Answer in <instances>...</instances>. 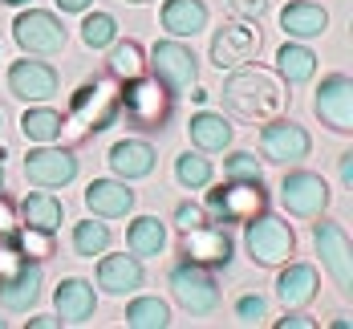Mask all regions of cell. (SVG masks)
<instances>
[{
    "label": "cell",
    "mask_w": 353,
    "mask_h": 329,
    "mask_svg": "<svg viewBox=\"0 0 353 329\" xmlns=\"http://www.w3.org/2000/svg\"><path fill=\"white\" fill-rule=\"evenodd\" d=\"M53 305H57L61 326H85V321H94V313H98L94 281H85V277H65V281L57 285V292H53Z\"/></svg>",
    "instance_id": "cell-20"
},
{
    "label": "cell",
    "mask_w": 353,
    "mask_h": 329,
    "mask_svg": "<svg viewBox=\"0 0 353 329\" xmlns=\"http://www.w3.org/2000/svg\"><path fill=\"white\" fill-rule=\"evenodd\" d=\"M126 248L139 256V260L167 252V228H163V219H159V216L130 219V228H126Z\"/></svg>",
    "instance_id": "cell-29"
},
{
    "label": "cell",
    "mask_w": 353,
    "mask_h": 329,
    "mask_svg": "<svg viewBox=\"0 0 353 329\" xmlns=\"http://www.w3.org/2000/svg\"><path fill=\"white\" fill-rule=\"evenodd\" d=\"M0 4H29V0H0Z\"/></svg>",
    "instance_id": "cell-46"
},
{
    "label": "cell",
    "mask_w": 353,
    "mask_h": 329,
    "mask_svg": "<svg viewBox=\"0 0 353 329\" xmlns=\"http://www.w3.org/2000/svg\"><path fill=\"white\" fill-rule=\"evenodd\" d=\"M244 248H248V256H252V264H260V268H281L284 260L296 256V232H292L288 219L260 212V216H252L244 223Z\"/></svg>",
    "instance_id": "cell-3"
},
{
    "label": "cell",
    "mask_w": 353,
    "mask_h": 329,
    "mask_svg": "<svg viewBox=\"0 0 353 329\" xmlns=\"http://www.w3.org/2000/svg\"><path fill=\"white\" fill-rule=\"evenodd\" d=\"M232 134H236L232 122L223 114H212V110H199L187 122V139H191L195 150H203V154H223L232 146Z\"/></svg>",
    "instance_id": "cell-23"
},
{
    "label": "cell",
    "mask_w": 353,
    "mask_h": 329,
    "mask_svg": "<svg viewBox=\"0 0 353 329\" xmlns=\"http://www.w3.org/2000/svg\"><path fill=\"white\" fill-rule=\"evenodd\" d=\"M313 114L333 134H353V77L350 73L321 77L317 94H313Z\"/></svg>",
    "instance_id": "cell-11"
},
{
    "label": "cell",
    "mask_w": 353,
    "mask_h": 329,
    "mask_svg": "<svg viewBox=\"0 0 353 329\" xmlns=\"http://www.w3.org/2000/svg\"><path fill=\"white\" fill-rule=\"evenodd\" d=\"M337 175H341V187L353 191V150H345V154L337 159Z\"/></svg>",
    "instance_id": "cell-40"
},
{
    "label": "cell",
    "mask_w": 353,
    "mask_h": 329,
    "mask_svg": "<svg viewBox=\"0 0 353 329\" xmlns=\"http://www.w3.org/2000/svg\"><path fill=\"white\" fill-rule=\"evenodd\" d=\"M8 94L17 102H25V106L49 102V98L61 94V77H57V70L49 61H41V57H21V61L8 66Z\"/></svg>",
    "instance_id": "cell-13"
},
{
    "label": "cell",
    "mask_w": 353,
    "mask_h": 329,
    "mask_svg": "<svg viewBox=\"0 0 353 329\" xmlns=\"http://www.w3.org/2000/svg\"><path fill=\"white\" fill-rule=\"evenodd\" d=\"M146 73H150L154 81H163L171 94H183V90L195 86L199 61H195V53H191L179 37H167V41H154V49H150V57H146Z\"/></svg>",
    "instance_id": "cell-8"
},
{
    "label": "cell",
    "mask_w": 353,
    "mask_h": 329,
    "mask_svg": "<svg viewBox=\"0 0 353 329\" xmlns=\"http://www.w3.org/2000/svg\"><path fill=\"white\" fill-rule=\"evenodd\" d=\"M53 4H57L61 12H85V8H90L94 0H53Z\"/></svg>",
    "instance_id": "cell-42"
},
{
    "label": "cell",
    "mask_w": 353,
    "mask_h": 329,
    "mask_svg": "<svg viewBox=\"0 0 353 329\" xmlns=\"http://www.w3.org/2000/svg\"><path fill=\"white\" fill-rule=\"evenodd\" d=\"M321 289V277L313 264L305 260H284L281 264V277H276V301L284 309H305Z\"/></svg>",
    "instance_id": "cell-21"
},
{
    "label": "cell",
    "mask_w": 353,
    "mask_h": 329,
    "mask_svg": "<svg viewBox=\"0 0 353 329\" xmlns=\"http://www.w3.org/2000/svg\"><path fill=\"white\" fill-rule=\"evenodd\" d=\"M126 4H150V0H126Z\"/></svg>",
    "instance_id": "cell-47"
},
{
    "label": "cell",
    "mask_w": 353,
    "mask_h": 329,
    "mask_svg": "<svg viewBox=\"0 0 353 329\" xmlns=\"http://www.w3.org/2000/svg\"><path fill=\"white\" fill-rule=\"evenodd\" d=\"M236 321L240 326H264V317H268V301L260 297V292H244V297H236Z\"/></svg>",
    "instance_id": "cell-36"
},
{
    "label": "cell",
    "mask_w": 353,
    "mask_h": 329,
    "mask_svg": "<svg viewBox=\"0 0 353 329\" xmlns=\"http://www.w3.org/2000/svg\"><path fill=\"white\" fill-rule=\"evenodd\" d=\"M110 49V57H106V73L118 81V86H126V81H134V77H142L146 73V49H142L139 41H110L106 45Z\"/></svg>",
    "instance_id": "cell-27"
},
{
    "label": "cell",
    "mask_w": 353,
    "mask_h": 329,
    "mask_svg": "<svg viewBox=\"0 0 353 329\" xmlns=\"http://www.w3.org/2000/svg\"><path fill=\"white\" fill-rule=\"evenodd\" d=\"M208 212L215 223H248L252 216L268 212L264 179H228V187L208 183Z\"/></svg>",
    "instance_id": "cell-4"
},
{
    "label": "cell",
    "mask_w": 353,
    "mask_h": 329,
    "mask_svg": "<svg viewBox=\"0 0 353 329\" xmlns=\"http://www.w3.org/2000/svg\"><path fill=\"white\" fill-rule=\"evenodd\" d=\"M313 244L341 297H353V244L337 219H313Z\"/></svg>",
    "instance_id": "cell-7"
},
{
    "label": "cell",
    "mask_w": 353,
    "mask_h": 329,
    "mask_svg": "<svg viewBox=\"0 0 353 329\" xmlns=\"http://www.w3.org/2000/svg\"><path fill=\"white\" fill-rule=\"evenodd\" d=\"M191 102H195V106H203V102H208V90H195V86H191Z\"/></svg>",
    "instance_id": "cell-44"
},
{
    "label": "cell",
    "mask_w": 353,
    "mask_h": 329,
    "mask_svg": "<svg viewBox=\"0 0 353 329\" xmlns=\"http://www.w3.org/2000/svg\"><path fill=\"white\" fill-rule=\"evenodd\" d=\"M41 285H45L41 260H21L12 272L0 277V305L8 313H29L37 301H41Z\"/></svg>",
    "instance_id": "cell-17"
},
{
    "label": "cell",
    "mask_w": 353,
    "mask_h": 329,
    "mask_svg": "<svg viewBox=\"0 0 353 329\" xmlns=\"http://www.w3.org/2000/svg\"><path fill=\"white\" fill-rule=\"evenodd\" d=\"M0 126H4V114H0Z\"/></svg>",
    "instance_id": "cell-48"
},
{
    "label": "cell",
    "mask_w": 353,
    "mask_h": 329,
    "mask_svg": "<svg viewBox=\"0 0 353 329\" xmlns=\"http://www.w3.org/2000/svg\"><path fill=\"white\" fill-rule=\"evenodd\" d=\"M106 163H110V171H114V179L134 183V179L154 175V167H159V150L146 143V139H122V143L110 146Z\"/></svg>",
    "instance_id": "cell-19"
},
{
    "label": "cell",
    "mask_w": 353,
    "mask_h": 329,
    "mask_svg": "<svg viewBox=\"0 0 353 329\" xmlns=\"http://www.w3.org/2000/svg\"><path fill=\"white\" fill-rule=\"evenodd\" d=\"M61 219H65V203L53 195V191H29L25 199H21V223H29V228H45V232H57L61 228Z\"/></svg>",
    "instance_id": "cell-28"
},
{
    "label": "cell",
    "mask_w": 353,
    "mask_h": 329,
    "mask_svg": "<svg viewBox=\"0 0 353 329\" xmlns=\"http://www.w3.org/2000/svg\"><path fill=\"white\" fill-rule=\"evenodd\" d=\"M179 252H183V260H195L203 268H228L236 248H232V236L223 232V223L203 219L199 228L179 232Z\"/></svg>",
    "instance_id": "cell-14"
},
{
    "label": "cell",
    "mask_w": 353,
    "mask_h": 329,
    "mask_svg": "<svg viewBox=\"0 0 353 329\" xmlns=\"http://www.w3.org/2000/svg\"><path fill=\"white\" fill-rule=\"evenodd\" d=\"M114 37H118V21H114L110 12H98V8L90 12V8H85V21H81V41H85L90 49H106Z\"/></svg>",
    "instance_id": "cell-34"
},
{
    "label": "cell",
    "mask_w": 353,
    "mask_h": 329,
    "mask_svg": "<svg viewBox=\"0 0 353 329\" xmlns=\"http://www.w3.org/2000/svg\"><path fill=\"white\" fill-rule=\"evenodd\" d=\"M21 134L29 143H57L61 139V110L33 102V106L21 114Z\"/></svg>",
    "instance_id": "cell-30"
},
{
    "label": "cell",
    "mask_w": 353,
    "mask_h": 329,
    "mask_svg": "<svg viewBox=\"0 0 353 329\" xmlns=\"http://www.w3.org/2000/svg\"><path fill=\"white\" fill-rule=\"evenodd\" d=\"M232 17L236 21H248V25H260V17L268 12V0H228Z\"/></svg>",
    "instance_id": "cell-37"
},
{
    "label": "cell",
    "mask_w": 353,
    "mask_h": 329,
    "mask_svg": "<svg viewBox=\"0 0 353 329\" xmlns=\"http://www.w3.org/2000/svg\"><path fill=\"white\" fill-rule=\"evenodd\" d=\"M146 285V272H142V260L134 252H102L98 256V289L110 297H126V292H139Z\"/></svg>",
    "instance_id": "cell-18"
},
{
    "label": "cell",
    "mask_w": 353,
    "mask_h": 329,
    "mask_svg": "<svg viewBox=\"0 0 353 329\" xmlns=\"http://www.w3.org/2000/svg\"><path fill=\"white\" fill-rule=\"evenodd\" d=\"M281 29L292 41H313V37H321L329 29V12L321 4H313V0H292V4L281 8Z\"/></svg>",
    "instance_id": "cell-25"
},
{
    "label": "cell",
    "mask_w": 353,
    "mask_h": 329,
    "mask_svg": "<svg viewBox=\"0 0 353 329\" xmlns=\"http://www.w3.org/2000/svg\"><path fill=\"white\" fill-rule=\"evenodd\" d=\"M110 228H106V219H98V216H90V219H77V228H73V252L77 256H85V260H94V256H102L110 248Z\"/></svg>",
    "instance_id": "cell-32"
},
{
    "label": "cell",
    "mask_w": 353,
    "mask_h": 329,
    "mask_svg": "<svg viewBox=\"0 0 353 329\" xmlns=\"http://www.w3.org/2000/svg\"><path fill=\"white\" fill-rule=\"evenodd\" d=\"M126 326L130 329H167L171 326V309L163 297H134L126 305Z\"/></svg>",
    "instance_id": "cell-31"
},
{
    "label": "cell",
    "mask_w": 353,
    "mask_h": 329,
    "mask_svg": "<svg viewBox=\"0 0 353 329\" xmlns=\"http://www.w3.org/2000/svg\"><path fill=\"white\" fill-rule=\"evenodd\" d=\"M12 223H17V219H12V208H8V199H4V191H0V236H4Z\"/></svg>",
    "instance_id": "cell-41"
},
{
    "label": "cell",
    "mask_w": 353,
    "mask_h": 329,
    "mask_svg": "<svg viewBox=\"0 0 353 329\" xmlns=\"http://www.w3.org/2000/svg\"><path fill=\"white\" fill-rule=\"evenodd\" d=\"M0 329H4V317H0Z\"/></svg>",
    "instance_id": "cell-49"
},
{
    "label": "cell",
    "mask_w": 353,
    "mask_h": 329,
    "mask_svg": "<svg viewBox=\"0 0 353 329\" xmlns=\"http://www.w3.org/2000/svg\"><path fill=\"white\" fill-rule=\"evenodd\" d=\"M122 110H126L130 126H139V130H163L167 118H171V110H175V94L163 81H154V77L142 73V77L122 86Z\"/></svg>",
    "instance_id": "cell-5"
},
{
    "label": "cell",
    "mask_w": 353,
    "mask_h": 329,
    "mask_svg": "<svg viewBox=\"0 0 353 329\" xmlns=\"http://www.w3.org/2000/svg\"><path fill=\"white\" fill-rule=\"evenodd\" d=\"M219 98H223V110L232 118L252 122V126L256 122H268V118H281L284 110H288V90H284L281 77L272 70L248 66V61L236 66V70H228Z\"/></svg>",
    "instance_id": "cell-1"
},
{
    "label": "cell",
    "mask_w": 353,
    "mask_h": 329,
    "mask_svg": "<svg viewBox=\"0 0 353 329\" xmlns=\"http://www.w3.org/2000/svg\"><path fill=\"white\" fill-rule=\"evenodd\" d=\"M29 329H61V317H29Z\"/></svg>",
    "instance_id": "cell-43"
},
{
    "label": "cell",
    "mask_w": 353,
    "mask_h": 329,
    "mask_svg": "<svg viewBox=\"0 0 353 329\" xmlns=\"http://www.w3.org/2000/svg\"><path fill=\"white\" fill-rule=\"evenodd\" d=\"M208 219V208H199V203H191V199H183L175 208V228L179 232H187V228H199Z\"/></svg>",
    "instance_id": "cell-38"
},
{
    "label": "cell",
    "mask_w": 353,
    "mask_h": 329,
    "mask_svg": "<svg viewBox=\"0 0 353 329\" xmlns=\"http://www.w3.org/2000/svg\"><path fill=\"white\" fill-rule=\"evenodd\" d=\"M260 154L276 167L288 163H305L313 154V139L301 122H288V118H268L260 122Z\"/></svg>",
    "instance_id": "cell-10"
},
{
    "label": "cell",
    "mask_w": 353,
    "mask_h": 329,
    "mask_svg": "<svg viewBox=\"0 0 353 329\" xmlns=\"http://www.w3.org/2000/svg\"><path fill=\"white\" fill-rule=\"evenodd\" d=\"M167 285H171V297L179 301V309L191 317H203V313L219 309V281H215L212 268H203L195 260H179L167 272Z\"/></svg>",
    "instance_id": "cell-6"
},
{
    "label": "cell",
    "mask_w": 353,
    "mask_h": 329,
    "mask_svg": "<svg viewBox=\"0 0 353 329\" xmlns=\"http://www.w3.org/2000/svg\"><path fill=\"white\" fill-rule=\"evenodd\" d=\"M122 114V90L114 86V77H85L70 98V110L61 114V139L85 143L94 134L110 130Z\"/></svg>",
    "instance_id": "cell-2"
},
{
    "label": "cell",
    "mask_w": 353,
    "mask_h": 329,
    "mask_svg": "<svg viewBox=\"0 0 353 329\" xmlns=\"http://www.w3.org/2000/svg\"><path fill=\"white\" fill-rule=\"evenodd\" d=\"M276 77H281L284 86H305V81H313V73H317V53L309 49V45H301V41H284L281 49H276Z\"/></svg>",
    "instance_id": "cell-26"
},
{
    "label": "cell",
    "mask_w": 353,
    "mask_h": 329,
    "mask_svg": "<svg viewBox=\"0 0 353 329\" xmlns=\"http://www.w3.org/2000/svg\"><path fill=\"white\" fill-rule=\"evenodd\" d=\"M212 12L203 0H163V12H159V25L171 37H195L208 29Z\"/></svg>",
    "instance_id": "cell-24"
},
{
    "label": "cell",
    "mask_w": 353,
    "mask_h": 329,
    "mask_svg": "<svg viewBox=\"0 0 353 329\" xmlns=\"http://www.w3.org/2000/svg\"><path fill=\"white\" fill-rule=\"evenodd\" d=\"M281 203L288 216L317 219L329 208V183L317 171H288L281 179Z\"/></svg>",
    "instance_id": "cell-15"
},
{
    "label": "cell",
    "mask_w": 353,
    "mask_h": 329,
    "mask_svg": "<svg viewBox=\"0 0 353 329\" xmlns=\"http://www.w3.org/2000/svg\"><path fill=\"white\" fill-rule=\"evenodd\" d=\"M260 53V29L256 25H248V21H228V25H219L212 37V66L215 70H236V66H244Z\"/></svg>",
    "instance_id": "cell-16"
},
{
    "label": "cell",
    "mask_w": 353,
    "mask_h": 329,
    "mask_svg": "<svg viewBox=\"0 0 353 329\" xmlns=\"http://www.w3.org/2000/svg\"><path fill=\"white\" fill-rule=\"evenodd\" d=\"M276 329H317V321H313V317H305L301 309H288L281 321H276Z\"/></svg>",
    "instance_id": "cell-39"
},
{
    "label": "cell",
    "mask_w": 353,
    "mask_h": 329,
    "mask_svg": "<svg viewBox=\"0 0 353 329\" xmlns=\"http://www.w3.org/2000/svg\"><path fill=\"white\" fill-rule=\"evenodd\" d=\"M12 41L29 57H53V53L65 49V25L49 8H25L12 21Z\"/></svg>",
    "instance_id": "cell-9"
},
{
    "label": "cell",
    "mask_w": 353,
    "mask_h": 329,
    "mask_svg": "<svg viewBox=\"0 0 353 329\" xmlns=\"http://www.w3.org/2000/svg\"><path fill=\"white\" fill-rule=\"evenodd\" d=\"M223 175L228 179H264V167H260L256 150H232L223 159Z\"/></svg>",
    "instance_id": "cell-35"
},
{
    "label": "cell",
    "mask_w": 353,
    "mask_h": 329,
    "mask_svg": "<svg viewBox=\"0 0 353 329\" xmlns=\"http://www.w3.org/2000/svg\"><path fill=\"white\" fill-rule=\"evenodd\" d=\"M25 179L41 187V191H57V187H70L77 179V154H70L65 146L53 143H37L25 154Z\"/></svg>",
    "instance_id": "cell-12"
},
{
    "label": "cell",
    "mask_w": 353,
    "mask_h": 329,
    "mask_svg": "<svg viewBox=\"0 0 353 329\" xmlns=\"http://www.w3.org/2000/svg\"><path fill=\"white\" fill-rule=\"evenodd\" d=\"M212 175H215V167H212V159L199 150V154H179L175 159V179H179V187H187V191H203L208 183H212Z\"/></svg>",
    "instance_id": "cell-33"
},
{
    "label": "cell",
    "mask_w": 353,
    "mask_h": 329,
    "mask_svg": "<svg viewBox=\"0 0 353 329\" xmlns=\"http://www.w3.org/2000/svg\"><path fill=\"white\" fill-rule=\"evenodd\" d=\"M0 191H4V159H0Z\"/></svg>",
    "instance_id": "cell-45"
},
{
    "label": "cell",
    "mask_w": 353,
    "mask_h": 329,
    "mask_svg": "<svg viewBox=\"0 0 353 329\" xmlns=\"http://www.w3.org/2000/svg\"><path fill=\"white\" fill-rule=\"evenodd\" d=\"M85 208L98 219H126L134 212V187H126L122 179H90Z\"/></svg>",
    "instance_id": "cell-22"
}]
</instances>
